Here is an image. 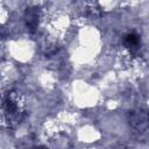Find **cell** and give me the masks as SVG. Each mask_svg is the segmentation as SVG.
<instances>
[{
  "label": "cell",
  "mask_w": 149,
  "mask_h": 149,
  "mask_svg": "<svg viewBox=\"0 0 149 149\" xmlns=\"http://www.w3.org/2000/svg\"><path fill=\"white\" fill-rule=\"evenodd\" d=\"M125 44L127 48L136 49V48H139V44H140V37L135 33L127 34L125 36Z\"/></svg>",
  "instance_id": "obj_1"
},
{
  "label": "cell",
  "mask_w": 149,
  "mask_h": 149,
  "mask_svg": "<svg viewBox=\"0 0 149 149\" xmlns=\"http://www.w3.org/2000/svg\"><path fill=\"white\" fill-rule=\"evenodd\" d=\"M146 115H148V114H146L143 111H139L137 113H135V116L133 118V121H132L134 123V126H135V123H137V126H136L137 128L146 127L147 123H148V120H149V116L143 119V116H146Z\"/></svg>",
  "instance_id": "obj_2"
}]
</instances>
